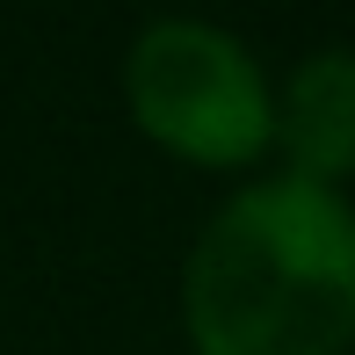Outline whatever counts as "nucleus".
<instances>
[{
	"mask_svg": "<svg viewBox=\"0 0 355 355\" xmlns=\"http://www.w3.org/2000/svg\"><path fill=\"white\" fill-rule=\"evenodd\" d=\"M196 355H348L355 211L319 182H254L203 225L182 268Z\"/></svg>",
	"mask_w": 355,
	"mask_h": 355,
	"instance_id": "obj_1",
	"label": "nucleus"
},
{
	"mask_svg": "<svg viewBox=\"0 0 355 355\" xmlns=\"http://www.w3.org/2000/svg\"><path fill=\"white\" fill-rule=\"evenodd\" d=\"M123 94L138 131L196 167H247L276 145V94L261 66L211 22H153L123 58Z\"/></svg>",
	"mask_w": 355,
	"mask_h": 355,
	"instance_id": "obj_2",
	"label": "nucleus"
},
{
	"mask_svg": "<svg viewBox=\"0 0 355 355\" xmlns=\"http://www.w3.org/2000/svg\"><path fill=\"white\" fill-rule=\"evenodd\" d=\"M276 145L290 159V182L334 189L355 174V51H312L276 94Z\"/></svg>",
	"mask_w": 355,
	"mask_h": 355,
	"instance_id": "obj_3",
	"label": "nucleus"
}]
</instances>
